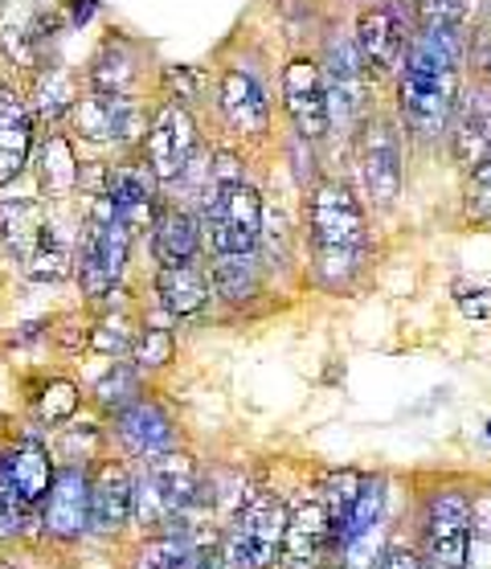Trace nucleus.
I'll return each mask as SVG.
<instances>
[{"label":"nucleus","mask_w":491,"mask_h":569,"mask_svg":"<svg viewBox=\"0 0 491 569\" xmlns=\"http://www.w3.org/2000/svg\"><path fill=\"white\" fill-rule=\"evenodd\" d=\"M303 233L311 247V279L323 291H349L369 254V213L349 181L323 177L303 201Z\"/></svg>","instance_id":"1"},{"label":"nucleus","mask_w":491,"mask_h":569,"mask_svg":"<svg viewBox=\"0 0 491 569\" xmlns=\"http://www.w3.org/2000/svg\"><path fill=\"white\" fill-rule=\"evenodd\" d=\"M131 238L136 233L119 221L116 201L107 193H94L82 221H78V254H74V274L78 287L87 299H107L119 287L123 271H128Z\"/></svg>","instance_id":"2"},{"label":"nucleus","mask_w":491,"mask_h":569,"mask_svg":"<svg viewBox=\"0 0 491 569\" xmlns=\"http://www.w3.org/2000/svg\"><path fill=\"white\" fill-rule=\"evenodd\" d=\"M405 143L410 140H405V128L393 107H377L352 140L361 193L377 213H389L398 206L401 184H405Z\"/></svg>","instance_id":"3"},{"label":"nucleus","mask_w":491,"mask_h":569,"mask_svg":"<svg viewBox=\"0 0 491 569\" xmlns=\"http://www.w3.org/2000/svg\"><path fill=\"white\" fill-rule=\"evenodd\" d=\"M287 525H291V512L283 500L274 492H254L242 512L226 525L221 549L238 569H274V561L283 557Z\"/></svg>","instance_id":"4"},{"label":"nucleus","mask_w":491,"mask_h":569,"mask_svg":"<svg viewBox=\"0 0 491 569\" xmlns=\"http://www.w3.org/2000/svg\"><path fill=\"white\" fill-rule=\"evenodd\" d=\"M262 209L267 201L250 181L218 184L206 209L197 213L209 250L213 254H254L262 242Z\"/></svg>","instance_id":"5"},{"label":"nucleus","mask_w":491,"mask_h":569,"mask_svg":"<svg viewBox=\"0 0 491 569\" xmlns=\"http://www.w3.org/2000/svg\"><path fill=\"white\" fill-rule=\"evenodd\" d=\"M475 500L459 488H439L422 512V561L427 569H467L471 561Z\"/></svg>","instance_id":"6"},{"label":"nucleus","mask_w":491,"mask_h":569,"mask_svg":"<svg viewBox=\"0 0 491 569\" xmlns=\"http://www.w3.org/2000/svg\"><path fill=\"white\" fill-rule=\"evenodd\" d=\"M70 131L87 143H111V148H131L143 143L152 116L143 111L136 94H103V91H82L74 111L66 116Z\"/></svg>","instance_id":"7"},{"label":"nucleus","mask_w":491,"mask_h":569,"mask_svg":"<svg viewBox=\"0 0 491 569\" xmlns=\"http://www.w3.org/2000/svg\"><path fill=\"white\" fill-rule=\"evenodd\" d=\"M279 94H283V111L291 119L295 136H308L315 143L332 140V111H328V78L315 53H295L287 58L283 74H279Z\"/></svg>","instance_id":"8"},{"label":"nucleus","mask_w":491,"mask_h":569,"mask_svg":"<svg viewBox=\"0 0 491 569\" xmlns=\"http://www.w3.org/2000/svg\"><path fill=\"white\" fill-rule=\"evenodd\" d=\"M197 152H201V131H197L193 111L184 103L164 99V103L156 107L148 136L140 143V156L148 160V169L160 177V184H172L193 164Z\"/></svg>","instance_id":"9"},{"label":"nucleus","mask_w":491,"mask_h":569,"mask_svg":"<svg viewBox=\"0 0 491 569\" xmlns=\"http://www.w3.org/2000/svg\"><path fill=\"white\" fill-rule=\"evenodd\" d=\"M352 38H357V50H361L377 87H381V82L393 87V78L401 74V66L410 58L414 29L405 26L398 13H389V9L361 4V9H357V21H352Z\"/></svg>","instance_id":"10"},{"label":"nucleus","mask_w":491,"mask_h":569,"mask_svg":"<svg viewBox=\"0 0 491 569\" xmlns=\"http://www.w3.org/2000/svg\"><path fill=\"white\" fill-rule=\"evenodd\" d=\"M451 164L471 172L491 160V78H467L451 123Z\"/></svg>","instance_id":"11"},{"label":"nucleus","mask_w":491,"mask_h":569,"mask_svg":"<svg viewBox=\"0 0 491 569\" xmlns=\"http://www.w3.org/2000/svg\"><path fill=\"white\" fill-rule=\"evenodd\" d=\"M218 107H221V119L230 123L233 136L262 140V136L271 131V94H267V87H262V78L254 66L233 62L221 70Z\"/></svg>","instance_id":"12"},{"label":"nucleus","mask_w":491,"mask_h":569,"mask_svg":"<svg viewBox=\"0 0 491 569\" xmlns=\"http://www.w3.org/2000/svg\"><path fill=\"white\" fill-rule=\"evenodd\" d=\"M41 529L58 541H78L91 532V471L82 463L58 467L50 496L41 500Z\"/></svg>","instance_id":"13"},{"label":"nucleus","mask_w":491,"mask_h":569,"mask_svg":"<svg viewBox=\"0 0 491 569\" xmlns=\"http://www.w3.org/2000/svg\"><path fill=\"white\" fill-rule=\"evenodd\" d=\"M107 197L116 201L119 221L128 226L131 233L152 230L156 218H160V177L148 169V160H123V164H111V177H107Z\"/></svg>","instance_id":"14"},{"label":"nucleus","mask_w":491,"mask_h":569,"mask_svg":"<svg viewBox=\"0 0 491 569\" xmlns=\"http://www.w3.org/2000/svg\"><path fill=\"white\" fill-rule=\"evenodd\" d=\"M33 131H38V116L29 94L17 91L13 82H0V189H9L29 169Z\"/></svg>","instance_id":"15"},{"label":"nucleus","mask_w":491,"mask_h":569,"mask_svg":"<svg viewBox=\"0 0 491 569\" xmlns=\"http://www.w3.org/2000/svg\"><path fill=\"white\" fill-rule=\"evenodd\" d=\"M143 82V46L128 33L111 29L87 62V91L136 94Z\"/></svg>","instance_id":"16"},{"label":"nucleus","mask_w":491,"mask_h":569,"mask_svg":"<svg viewBox=\"0 0 491 569\" xmlns=\"http://www.w3.org/2000/svg\"><path fill=\"white\" fill-rule=\"evenodd\" d=\"M131 505H136V476L128 463L103 459L91 476V532L116 537L131 525Z\"/></svg>","instance_id":"17"},{"label":"nucleus","mask_w":491,"mask_h":569,"mask_svg":"<svg viewBox=\"0 0 491 569\" xmlns=\"http://www.w3.org/2000/svg\"><path fill=\"white\" fill-rule=\"evenodd\" d=\"M116 435L123 442V451L136 455V459H152V455L177 447V422L156 398H140L131 401L128 410H119Z\"/></svg>","instance_id":"18"},{"label":"nucleus","mask_w":491,"mask_h":569,"mask_svg":"<svg viewBox=\"0 0 491 569\" xmlns=\"http://www.w3.org/2000/svg\"><path fill=\"white\" fill-rule=\"evenodd\" d=\"M46 17L29 4V0H4L0 4V53L17 66V70H41L46 66Z\"/></svg>","instance_id":"19"},{"label":"nucleus","mask_w":491,"mask_h":569,"mask_svg":"<svg viewBox=\"0 0 491 569\" xmlns=\"http://www.w3.org/2000/svg\"><path fill=\"white\" fill-rule=\"evenodd\" d=\"M328 549H337V545H332V512L323 505V496L315 492L311 500H303V505L291 512L287 541H283V561L291 569H315Z\"/></svg>","instance_id":"20"},{"label":"nucleus","mask_w":491,"mask_h":569,"mask_svg":"<svg viewBox=\"0 0 491 569\" xmlns=\"http://www.w3.org/2000/svg\"><path fill=\"white\" fill-rule=\"evenodd\" d=\"M74 221L66 218H50L46 213V226H41V238L33 242L26 259V274L33 283H58L66 274L74 271V254H78V233L70 230Z\"/></svg>","instance_id":"21"},{"label":"nucleus","mask_w":491,"mask_h":569,"mask_svg":"<svg viewBox=\"0 0 491 569\" xmlns=\"http://www.w3.org/2000/svg\"><path fill=\"white\" fill-rule=\"evenodd\" d=\"M38 193L41 201H66L74 197V189L82 184V164L74 156V143L62 131H50L46 140L38 143Z\"/></svg>","instance_id":"22"},{"label":"nucleus","mask_w":491,"mask_h":569,"mask_svg":"<svg viewBox=\"0 0 491 569\" xmlns=\"http://www.w3.org/2000/svg\"><path fill=\"white\" fill-rule=\"evenodd\" d=\"M156 299L160 308L177 316V320H189L213 299V283L209 274L197 267V262H177V267H160L156 271Z\"/></svg>","instance_id":"23"},{"label":"nucleus","mask_w":491,"mask_h":569,"mask_svg":"<svg viewBox=\"0 0 491 569\" xmlns=\"http://www.w3.org/2000/svg\"><path fill=\"white\" fill-rule=\"evenodd\" d=\"M0 471L9 476L17 492L26 496V505L38 508L53 488V476H58V467H53L50 451L41 447V442H13L9 451L0 455Z\"/></svg>","instance_id":"24"},{"label":"nucleus","mask_w":491,"mask_h":569,"mask_svg":"<svg viewBox=\"0 0 491 569\" xmlns=\"http://www.w3.org/2000/svg\"><path fill=\"white\" fill-rule=\"evenodd\" d=\"M201 250V218L181 206H164L152 226V254L160 267L193 262Z\"/></svg>","instance_id":"25"},{"label":"nucleus","mask_w":491,"mask_h":569,"mask_svg":"<svg viewBox=\"0 0 491 569\" xmlns=\"http://www.w3.org/2000/svg\"><path fill=\"white\" fill-rule=\"evenodd\" d=\"M82 99V82L70 66L62 62H46L41 70H33V87H29V103H33V116L38 119H66L74 111V103Z\"/></svg>","instance_id":"26"},{"label":"nucleus","mask_w":491,"mask_h":569,"mask_svg":"<svg viewBox=\"0 0 491 569\" xmlns=\"http://www.w3.org/2000/svg\"><path fill=\"white\" fill-rule=\"evenodd\" d=\"M262 287V262L254 254H218L213 262V296L226 303H250Z\"/></svg>","instance_id":"27"},{"label":"nucleus","mask_w":491,"mask_h":569,"mask_svg":"<svg viewBox=\"0 0 491 569\" xmlns=\"http://www.w3.org/2000/svg\"><path fill=\"white\" fill-rule=\"evenodd\" d=\"M41 226H46V209H41L38 197H9V201H0V238H4V247L21 254L26 259L33 242L41 238Z\"/></svg>","instance_id":"28"},{"label":"nucleus","mask_w":491,"mask_h":569,"mask_svg":"<svg viewBox=\"0 0 491 569\" xmlns=\"http://www.w3.org/2000/svg\"><path fill=\"white\" fill-rule=\"evenodd\" d=\"M189 557H193L189 529H184V525H172V529L152 532V537L136 549L131 569H189Z\"/></svg>","instance_id":"29"},{"label":"nucleus","mask_w":491,"mask_h":569,"mask_svg":"<svg viewBox=\"0 0 491 569\" xmlns=\"http://www.w3.org/2000/svg\"><path fill=\"white\" fill-rule=\"evenodd\" d=\"M381 508H385V479H364L357 500H352L349 517L337 529V549H349L361 537H373L377 520H381Z\"/></svg>","instance_id":"30"},{"label":"nucleus","mask_w":491,"mask_h":569,"mask_svg":"<svg viewBox=\"0 0 491 569\" xmlns=\"http://www.w3.org/2000/svg\"><path fill=\"white\" fill-rule=\"evenodd\" d=\"M140 398H143V373L131 361H116L99 381H94V401H99L111 418H116L119 410H128L131 401H140Z\"/></svg>","instance_id":"31"},{"label":"nucleus","mask_w":491,"mask_h":569,"mask_svg":"<svg viewBox=\"0 0 491 569\" xmlns=\"http://www.w3.org/2000/svg\"><path fill=\"white\" fill-rule=\"evenodd\" d=\"M136 328H131V320L123 316V311H107V316H99V320L91 323V345L87 349L99 352V357H131V349H136Z\"/></svg>","instance_id":"32"},{"label":"nucleus","mask_w":491,"mask_h":569,"mask_svg":"<svg viewBox=\"0 0 491 569\" xmlns=\"http://www.w3.org/2000/svg\"><path fill=\"white\" fill-rule=\"evenodd\" d=\"M78 406H82V389L74 381H66V377H50L38 393V418L46 427H62L70 418L78 415Z\"/></svg>","instance_id":"33"},{"label":"nucleus","mask_w":491,"mask_h":569,"mask_svg":"<svg viewBox=\"0 0 491 569\" xmlns=\"http://www.w3.org/2000/svg\"><path fill=\"white\" fill-rule=\"evenodd\" d=\"M172 357H177V332L172 328H140L136 349H131V365L140 373L164 369V365H172Z\"/></svg>","instance_id":"34"},{"label":"nucleus","mask_w":491,"mask_h":569,"mask_svg":"<svg viewBox=\"0 0 491 569\" xmlns=\"http://www.w3.org/2000/svg\"><path fill=\"white\" fill-rule=\"evenodd\" d=\"M463 218L475 221V226L491 221V160L463 172Z\"/></svg>","instance_id":"35"},{"label":"nucleus","mask_w":491,"mask_h":569,"mask_svg":"<svg viewBox=\"0 0 491 569\" xmlns=\"http://www.w3.org/2000/svg\"><path fill=\"white\" fill-rule=\"evenodd\" d=\"M483 13V0H418V17L427 21H442V26H475Z\"/></svg>","instance_id":"36"},{"label":"nucleus","mask_w":491,"mask_h":569,"mask_svg":"<svg viewBox=\"0 0 491 569\" xmlns=\"http://www.w3.org/2000/svg\"><path fill=\"white\" fill-rule=\"evenodd\" d=\"M29 508L26 496L17 492L13 483H9V476L0 471V541H13V537H21L29 525Z\"/></svg>","instance_id":"37"},{"label":"nucleus","mask_w":491,"mask_h":569,"mask_svg":"<svg viewBox=\"0 0 491 569\" xmlns=\"http://www.w3.org/2000/svg\"><path fill=\"white\" fill-rule=\"evenodd\" d=\"M287 152H291V160H295V164H291V172H295L299 189H303V193H308V189H315V184L323 181V177H320V143L291 131Z\"/></svg>","instance_id":"38"},{"label":"nucleus","mask_w":491,"mask_h":569,"mask_svg":"<svg viewBox=\"0 0 491 569\" xmlns=\"http://www.w3.org/2000/svg\"><path fill=\"white\" fill-rule=\"evenodd\" d=\"M160 91L172 103H193L201 94V70L197 66H160Z\"/></svg>","instance_id":"39"},{"label":"nucleus","mask_w":491,"mask_h":569,"mask_svg":"<svg viewBox=\"0 0 491 569\" xmlns=\"http://www.w3.org/2000/svg\"><path fill=\"white\" fill-rule=\"evenodd\" d=\"M454 303L467 320H491V287H454Z\"/></svg>","instance_id":"40"},{"label":"nucleus","mask_w":491,"mask_h":569,"mask_svg":"<svg viewBox=\"0 0 491 569\" xmlns=\"http://www.w3.org/2000/svg\"><path fill=\"white\" fill-rule=\"evenodd\" d=\"M209 169H213V184H238L246 181V160L230 148H218L209 156Z\"/></svg>","instance_id":"41"},{"label":"nucleus","mask_w":491,"mask_h":569,"mask_svg":"<svg viewBox=\"0 0 491 569\" xmlns=\"http://www.w3.org/2000/svg\"><path fill=\"white\" fill-rule=\"evenodd\" d=\"M377 569H427V561H422V553H414V549L393 545V549H385V557H381Z\"/></svg>","instance_id":"42"},{"label":"nucleus","mask_w":491,"mask_h":569,"mask_svg":"<svg viewBox=\"0 0 491 569\" xmlns=\"http://www.w3.org/2000/svg\"><path fill=\"white\" fill-rule=\"evenodd\" d=\"M361 4H373V9H389V13H398L410 29L422 26V17H418V0H361Z\"/></svg>","instance_id":"43"},{"label":"nucleus","mask_w":491,"mask_h":569,"mask_svg":"<svg viewBox=\"0 0 491 569\" xmlns=\"http://www.w3.org/2000/svg\"><path fill=\"white\" fill-rule=\"evenodd\" d=\"M66 9H70L66 26L82 29V26H91V21H94V13H99V0H66Z\"/></svg>","instance_id":"44"},{"label":"nucleus","mask_w":491,"mask_h":569,"mask_svg":"<svg viewBox=\"0 0 491 569\" xmlns=\"http://www.w3.org/2000/svg\"><path fill=\"white\" fill-rule=\"evenodd\" d=\"M479 17H483V21L491 26V0H483V13H479Z\"/></svg>","instance_id":"45"},{"label":"nucleus","mask_w":491,"mask_h":569,"mask_svg":"<svg viewBox=\"0 0 491 569\" xmlns=\"http://www.w3.org/2000/svg\"><path fill=\"white\" fill-rule=\"evenodd\" d=\"M315 569H344V566H315Z\"/></svg>","instance_id":"46"},{"label":"nucleus","mask_w":491,"mask_h":569,"mask_svg":"<svg viewBox=\"0 0 491 569\" xmlns=\"http://www.w3.org/2000/svg\"><path fill=\"white\" fill-rule=\"evenodd\" d=\"M0 569H13V566H9V561H0Z\"/></svg>","instance_id":"47"},{"label":"nucleus","mask_w":491,"mask_h":569,"mask_svg":"<svg viewBox=\"0 0 491 569\" xmlns=\"http://www.w3.org/2000/svg\"><path fill=\"white\" fill-rule=\"evenodd\" d=\"M488 439H491V422H488Z\"/></svg>","instance_id":"48"},{"label":"nucleus","mask_w":491,"mask_h":569,"mask_svg":"<svg viewBox=\"0 0 491 569\" xmlns=\"http://www.w3.org/2000/svg\"><path fill=\"white\" fill-rule=\"evenodd\" d=\"M488 78H491V74H488Z\"/></svg>","instance_id":"49"}]
</instances>
